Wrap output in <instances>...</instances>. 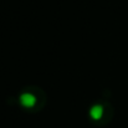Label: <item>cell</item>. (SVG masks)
Here are the masks:
<instances>
[{"instance_id": "1", "label": "cell", "mask_w": 128, "mask_h": 128, "mask_svg": "<svg viewBox=\"0 0 128 128\" xmlns=\"http://www.w3.org/2000/svg\"><path fill=\"white\" fill-rule=\"evenodd\" d=\"M20 103L24 107H28V108L34 107L36 104V97L32 93H29V92L28 93H22L20 96Z\"/></svg>"}, {"instance_id": "2", "label": "cell", "mask_w": 128, "mask_h": 128, "mask_svg": "<svg viewBox=\"0 0 128 128\" xmlns=\"http://www.w3.org/2000/svg\"><path fill=\"white\" fill-rule=\"evenodd\" d=\"M90 116H91V118H93V120H100L102 116H103V107L101 106V104H94L91 110H90Z\"/></svg>"}]
</instances>
